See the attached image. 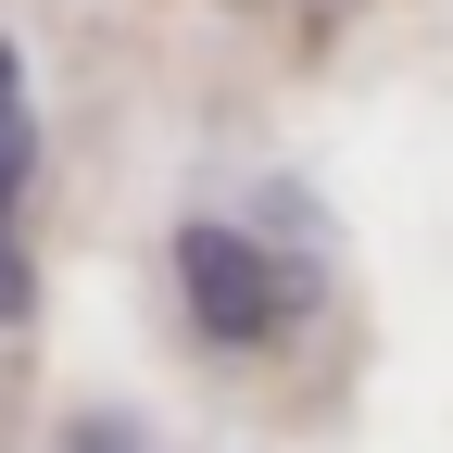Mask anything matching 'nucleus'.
<instances>
[{
  "label": "nucleus",
  "mask_w": 453,
  "mask_h": 453,
  "mask_svg": "<svg viewBox=\"0 0 453 453\" xmlns=\"http://www.w3.org/2000/svg\"><path fill=\"white\" fill-rule=\"evenodd\" d=\"M64 453H151V441H139V428H113V416H76V441H64Z\"/></svg>",
  "instance_id": "3"
},
{
  "label": "nucleus",
  "mask_w": 453,
  "mask_h": 453,
  "mask_svg": "<svg viewBox=\"0 0 453 453\" xmlns=\"http://www.w3.org/2000/svg\"><path fill=\"white\" fill-rule=\"evenodd\" d=\"M177 303H189V340L202 353H277V340H303L315 315V277L252 240L240 214H189L177 226Z\"/></svg>",
  "instance_id": "1"
},
{
  "label": "nucleus",
  "mask_w": 453,
  "mask_h": 453,
  "mask_svg": "<svg viewBox=\"0 0 453 453\" xmlns=\"http://www.w3.org/2000/svg\"><path fill=\"white\" fill-rule=\"evenodd\" d=\"M26 177H38V101H26V50L0 38V327L26 315V252H13V214H26Z\"/></svg>",
  "instance_id": "2"
}]
</instances>
